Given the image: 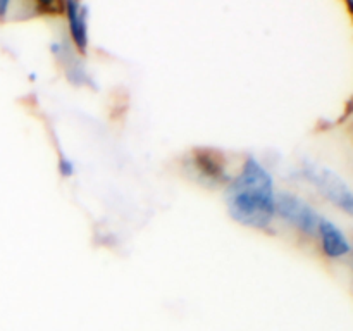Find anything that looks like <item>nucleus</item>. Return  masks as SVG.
Returning <instances> with one entry per match:
<instances>
[{"mask_svg": "<svg viewBox=\"0 0 353 331\" xmlns=\"http://www.w3.org/2000/svg\"><path fill=\"white\" fill-rule=\"evenodd\" d=\"M274 178L271 171L250 155L226 190L228 212L236 223L254 230H269L276 217Z\"/></svg>", "mask_w": 353, "mask_h": 331, "instance_id": "nucleus-1", "label": "nucleus"}, {"mask_svg": "<svg viewBox=\"0 0 353 331\" xmlns=\"http://www.w3.org/2000/svg\"><path fill=\"white\" fill-rule=\"evenodd\" d=\"M299 174L307 183L314 186L324 199L343 210L345 214H352L353 210V193L347 179L330 168L327 164L317 162L316 159L305 157L299 168Z\"/></svg>", "mask_w": 353, "mask_h": 331, "instance_id": "nucleus-2", "label": "nucleus"}, {"mask_svg": "<svg viewBox=\"0 0 353 331\" xmlns=\"http://www.w3.org/2000/svg\"><path fill=\"white\" fill-rule=\"evenodd\" d=\"M276 216L302 231L307 237H316L323 214L310 205L303 197L293 192H278L276 197Z\"/></svg>", "mask_w": 353, "mask_h": 331, "instance_id": "nucleus-3", "label": "nucleus"}, {"mask_svg": "<svg viewBox=\"0 0 353 331\" xmlns=\"http://www.w3.org/2000/svg\"><path fill=\"white\" fill-rule=\"evenodd\" d=\"M316 237L319 238L324 255H327L330 259L341 261L352 254L350 238L347 237L343 228L338 226L334 221L327 219V217L323 216Z\"/></svg>", "mask_w": 353, "mask_h": 331, "instance_id": "nucleus-4", "label": "nucleus"}, {"mask_svg": "<svg viewBox=\"0 0 353 331\" xmlns=\"http://www.w3.org/2000/svg\"><path fill=\"white\" fill-rule=\"evenodd\" d=\"M64 9H65V17H68L69 37H71L72 45H74V48H78L79 52H85L90 43L88 6L81 2H68L64 6Z\"/></svg>", "mask_w": 353, "mask_h": 331, "instance_id": "nucleus-5", "label": "nucleus"}, {"mask_svg": "<svg viewBox=\"0 0 353 331\" xmlns=\"http://www.w3.org/2000/svg\"><path fill=\"white\" fill-rule=\"evenodd\" d=\"M192 166L196 171V174H199L203 181H210L214 183V185L230 181L226 166H224V162L221 161L216 154H212V152H195L192 159Z\"/></svg>", "mask_w": 353, "mask_h": 331, "instance_id": "nucleus-6", "label": "nucleus"}, {"mask_svg": "<svg viewBox=\"0 0 353 331\" xmlns=\"http://www.w3.org/2000/svg\"><path fill=\"white\" fill-rule=\"evenodd\" d=\"M59 169H61V174L64 176V178H69V176L74 174V162L68 157H61V161H59Z\"/></svg>", "mask_w": 353, "mask_h": 331, "instance_id": "nucleus-7", "label": "nucleus"}, {"mask_svg": "<svg viewBox=\"0 0 353 331\" xmlns=\"http://www.w3.org/2000/svg\"><path fill=\"white\" fill-rule=\"evenodd\" d=\"M9 7H10V2H7V0H0V17L6 16Z\"/></svg>", "mask_w": 353, "mask_h": 331, "instance_id": "nucleus-8", "label": "nucleus"}]
</instances>
